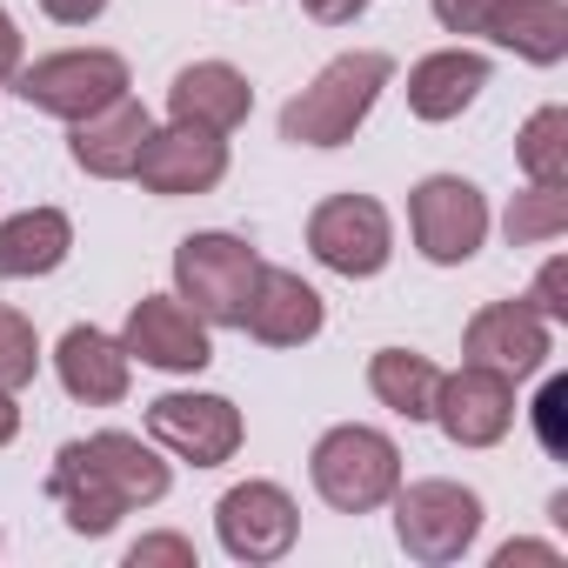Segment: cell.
I'll return each instance as SVG.
<instances>
[{
	"label": "cell",
	"mask_w": 568,
	"mask_h": 568,
	"mask_svg": "<svg viewBox=\"0 0 568 568\" xmlns=\"http://www.w3.org/2000/svg\"><path fill=\"white\" fill-rule=\"evenodd\" d=\"M174 281H181V302H194L207 328H241L247 295L261 281V254L234 234H187L174 247Z\"/></svg>",
	"instance_id": "cell-4"
},
{
	"label": "cell",
	"mask_w": 568,
	"mask_h": 568,
	"mask_svg": "<svg viewBox=\"0 0 568 568\" xmlns=\"http://www.w3.org/2000/svg\"><path fill=\"white\" fill-rule=\"evenodd\" d=\"M408 214H415V247H422L428 261H442V267L468 261V254L481 247V234H488V201H481V187L462 181V174L422 181L415 201H408Z\"/></svg>",
	"instance_id": "cell-8"
},
{
	"label": "cell",
	"mask_w": 568,
	"mask_h": 568,
	"mask_svg": "<svg viewBox=\"0 0 568 568\" xmlns=\"http://www.w3.org/2000/svg\"><path fill=\"white\" fill-rule=\"evenodd\" d=\"M481 88H488V61L468 54V48H448V54L415 61V74H408V108H415L422 121H455Z\"/></svg>",
	"instance_id": "cell-19"
},
{
	"label": "cell",
	"mask_w": 568,
	"mask_h": 568,
	"mask_svg": "<svg viewBox=\"0 0 568 568\" xmlns=\"http://www.w3.org/2000/svg\"><path fill=\"white\" fill-rule=\"evenodd\" d=\"M435 422L455 448H495L515 422V382L488 362H468L462 375H442L435 388Z\"/></svg>",
	"instance_id": "cell-9"
},
{
	"label": "cell",
	"mask_w": 568,
	"mask_h": 568,
	"mask_svg": "<svg viewBox=\"0 0 568 568\" xmlns=\"http://www.w3.org/2000/svg\"><path fill=\"white\" fill-rule=\"evenodd\" d=\"M368 388L382 395V408L408 415V422H428L435 415V388H442V368L428 355H408V348H382L368 362Z\"/></svg>",
	"instance_id": "cell-22"
},
{
	"label": "cell",
	"mask_w": 568,
	"mask_h": 568,
	"mask_svg": "<svg viewBox=\"0 0 568 568\" xmlns=\"http://www.w3.org/2000/svg\"><path fill=\"white\" fill-rule=\"evenodd\" d=\"M14 94L41 114L61 121H88L94 108H108L114 94H128V61L108 48H74V54H48L34 68L14 74Z\"/></svg>",
	"instance_id": "cell-6"
},
{
	"label": "cell",
	"mask_w": 568,
	"mask_h": 568,
	"mask_svg": "<svg viewBox=\"0 0 568 568\" xmlns=\"http://www.w3.org/2000/svg\"><path fill=\"white\" fill-rule=\"evenodd\" d=\"M74 247V227L61 207H28L14 221H0V274L8 281H34V274H54Z\"/></svg>",
	"instance_id": "cell-20"
},
{
	"label": "cell",
	"mask_w": 568,
	"mask_h": 568,
	"mask_svg": "<svg viewBox=\"0 0 568 568\" xmlns=\"http://www.w3.org/2000/svg\"><path fill=\"white\" fill-rule=\"evenodd\" d=\"M495 14H501V0H435V21L448 34H488Z\"/></svg>",
	"instance_id": "cell-27"
},
{
	"label": "cell",
	"mask_w": 568,
	"mask_h": 568,
	"mask_svg": "<svg viewBox=\"0 0 568 568\" xmlns=\"http://www.w3.org/2000/svg\"><path fill=\"white\" fill-rule=\"evenodd\" d=\"M148 134H154L148 108H141L134 94H114L108 108H94L88 121H74V161H81L88 174H101V181H121V174H134Z\"/></svg>",
	"instance_id": "cell-16"
},
{
	"label": "cell",
	"mask_w": 568,
	"mask_h": 568,
	"mask_svg": "<svg viewBox=\"0 0 568 568\" xmlns=\"http://www.w3.org/2000/svg\"><path fill=\"white\" fill-rule=\"evenodd\" d=\"M468 355L501 368L508 382L535 375L548 362V322L528 308V302H488L475 322H468Z\"/></svg>",
	"instance_id": "cell-15"
},
{
	"label": "cell",
	"mask_w": 568,
	"mask_h": 568,
	"mask_svg": "<svg viewBox=\"0 0 568 568\" xmlns=\"http://www.w3.org/2000/svg\"><path fill=\"white\" fill-rule=\"evenodd\" d=\"M302 8L315 14V21H328V28H342V21H355L368 0H302Z\"/></svg>",
	"instance_id": "cell-33"
},
{
	"label": "cell",
	"mask_w": 568,
	"mask_h": 568,
	"mask_svg": "<svg viewBox=\"0 0 568 568\" xmlns=\"http://www.w3.org/2000/svg\"><path fill=\"white\" fill-rule=\"evenodd\" d=\"M247 108H254V88H247L227 61H194V68H181L174 88H168V114L187 121V128L227 134V128L247 121Z\"/></svg>",
	"instance_id": "cell-17"
},
{
	"label": "cell",
	"mask_w": 568,
	"mask_h": 568,
	"mask_svg": "<svg viewBox=\"0 0 568 568\" xmlns=\"http://www.w3.org/2000/svg\"><path fill=\"white\" fill-rule=\"evenodd\" d=\"M54 368H61V388L88 408H108L128 395V348L101 328H68L54 348Z\"/></svg>",
	"instance_id": "cell-18"
},
{
	"label": "cell",
	"mask_w": 568,
	"mask_h": 568,
	"mask_svg": "<svg viewBox=\"0 0 568 568\" xmlns=\"http://www.w3.org/2000/svg\"><path fill=\"white\" fill-rule=\"evenodd\" d=\"M515 561H541V568H561V555H555V548H541V541H508V548L495 555V568H515Z\"/></svg>",
	"instance_id": "cell-30"
},
{
	"label": "cell",
	"mask_w": 568,
	"mask_h": 568,
	"mask_svg": "<svg viewBox=\"0 0 568 568\" xmlns=\"http://www.w3.org/2000/svg\"><path fill=\"white\" fill-rule=\"evenodd\" d=\"M121 348H128V362L141 355L148 368H168V375H194V368L214 362V348H207V322H201L187 302H174V295H148V302H134Z\"/></svg>",
	"instance_id": "cell-12"
},
{
	"label": "cell",
	"mask_w": 568,
	"mask_h": 568,
	"mask_svg": "<svg viewBox=\"0 0 568 568\" xmlns=\"http://www.w3.org/2000/svg\"><path fill=\"white\" fill-rule=\"evenodd\" d=\"M561 408H568V382H548L541 402H535V435L548 455H568V428H561Z\"/></svg>",
	"instance_id": "cell-26"
},
{
	"label": "cell",
	"mask_w": 568,
	"mask_h": 568,
	"mask_svg": "<svg viewBox=\"0 0 568 568\" xmlns=\"http://www.w3.org/2000/svg\"><path fill=\"white\" fill-rule=\"evenodd\" d=\"M308 247L322 267L348 274V281H368L388 267L395 254V234H388V207L375 194H335L308 214Z\"/></svg>",
	"instance_id": "cell-7"
},
{
	"label": "cell",
	"mask_w": 568,
	"mask_h": 568,
	"mask_svg": "<svg viewBox=\"0 0 568 568\" xmlns=\"http://www.w3.org/2000/svg\"><path fill=\"white\" fill-rule=\"evenodd\" d=\"M134 174H141L148 194H207V187L227 174V141H221L214 128H187V121H174V128L148 134Z\"/></svg>",
	"instance_id": "cell-13"
},
{
	"label": "cell",
	"mask_w": 568,
	"mask_h": 568,
	"mask_svg": "<svg viewBox=\"0 0 568 568\" xmlns=\"http://www.w3.org/2000/svg\"><path fill=\"white\" fill-rule=\"evenodd\" d=\"M154 561L194 568V541H181V535H148V541H134V548H128V568H154Z\"/></svg>",
	"instance_id": "cell-29"
},
{
	"label": "cell",
	"mask_w": 568,
	"mask_h": 568,
	"mask_svg": "<svg viewBox=\"0 0 568 568\" xmlns=\"http://www.w3.org/2000/svg\"><path fill=\"white\" fill-rule=\"evenodd\" d=\"M14 74H21V28L0 8V81H14Z\"/></svg>",
	"instance_id": "cell-31"
},
{
	"label": "cell",
	"mask_w": 568,
	"mask_h": 568,
	"mask_svg": "<svg viewBox=\"0 0 568 568\" xmlns=\"http://www.w3.org/2000/svg\"><path fill=\"white\" fill-rule=\"evenodd\" d=\"M315 488H322V501L328 508H342V515H368V508H382L395 488H402V448L382 435V428H328L322 442H315Z\"/></svg>",
	"instance_id": "cell-3"
},
{
	"label": "cell",
	"mask_w": 568,
	"mask_h": 568,
	"mask_svg": "<svg viewBox=\"0 0 568 568\" xmlns=\"http://www.w3.org/2000/svg\"><path fill=\"white\" fill-rule=\"evenodd\" d=\"M148 435L194 468H221L241 448V415L221 395H161L148 408Z\"/></svg>",
	"instance_id": "cell-10"
},
{
	"label": "cell",
	"mask_w": 568,
	"mask_h": 568,
	"mask_svg": "<svg viewBox=\"0 0 568 568\" xmlns=\"http://www.w3.org/2000/svg\"><path fill=\"white\" fill-rule=\"evenodd\" d=\"M388 501H395L402 548L428 568L468 555V541L481 535V495L462 488V481H415V488H395Z\"/></svg>",
	"instance_id": "cell-5"
},
{
	"label": "cell",
	"mask_w": 568,
	"mask_h": 568,
	"mask_svg": "<svg viewBox=\"0 0 568 568\" xmlns=\"http://www.w3.org/2000/svg\"><path fill=\"white\" fill-rule=\"evenodd\" d=\"M34 368H41V342H34V328H28V315L0 308V388H8V395L28 388Z\"/></svg>",
	"instance_id": "cell-25"
},
{
	"label": "cell",
	"mask_w": 568,
	"mask_h": 568,
	"mask_svg": "<svg viewBox=\"0 0 568 568\" xmlns=\"http://www.w3.org/2000/svg\"><path fill=\"white\" fill-rule=\"evenodd\" d=\"M14 428H21V408L8 402V388H0V442H14Z\"/></svg>",
	"instance_id": "cell-34"
},
{
	"label": "cell",
	"mask_w": 568,
	"mask_h": 568,
	"mask_svg": "<svg viewBox=\"0 0 568 568\" xmlns=\"http://www.w3.org/2000/svg\"><path fill=\"white\" fill-rule=\"evenodd\" d=\"M48 495L61 501V515H68L74 535H108L128 508H148V501L168 495V462L154 448H141L134 435L108 428V435L68 442L54 455Z\"/></svg>",
	"instance_id": "cell-1"
},
{
	"label": "cell",
	"mask_w": 568,
	"mask_h": 568,
	"mask_svg": "<svg viewBox=\"0 0 568 568\" xmlns=\"http://www.w3.org/2000/svg\"><path fill=\"white\" fill-rule=\"evenodd\" d=\"M561 227H568V181H535L528 194H515V207H508V241L515 247L555 241Z\"/></svg>",
	"instance_id": "cell-23"
},
{
	"label": "cell",
	"mask_w": 568,
	"mask_h": 568,
	"mask_svg": "<svg viewBox=\"0 0 568 568\" xmlns=\"http://www.w3.org/2000/svg\"><path fill=\"white\" fill-rule=\"evenodd\" d=\"M528 308H535L541 322H568V261H548V267H541Z\"/></svg>",
	"instance_id": "cell-28"
},
{
	"label": "cell",
	"mask_w": 568,
	"mask_h": 568,
	"mask_svg": "<svg viewBox=\"0 0 568 568\" xmlns=\"http://www.w3.org/2000/svg\"><path fill=\"white\" fill-rule=\"evenodd\" d=\"M241 328L254 342H267V348H302V342L322 335V295L308 288L302 274H288V267H261Z\"/></svg>",
	"instance_id": "cell-14"
},
{
	"label": "cell",
	"mask_w": 568,
	"mask_h": 568,
	"mask_svg": "<svg viewBox=\"0 0 568 568\" xmlns=\"http://www.w3.org/2000/svg\"><path fill=\"white\" fill-rule=\"evenodd\" d=\"M388 81H395V61H388V54H375V48L335 54V61L315 74V88H302L288 108H281V134L302 141V148H342V141L368 121V108L382 101Z\"/></svg>",
	"instance_id": "cell-2"
},
{
	"label": "cell",
	"mask_w": 568,
	"mask_h": 568,
	"mask_svg": "<svg viewBox=\"0 0 568 568\" xmlns=\"http://www.w3.org/2000/svg\"><path fill=\"white\" fill-rule=\"evenodd\" d=\"M515 154H521L528 181H568V114H561V108L528 114V128H521Z\"/></svg>",
	"instance_id": "cell-24"
},
{
	"label": "cell",
	"mask_w": 568,
	"mask_h": 568,
	"mask_svg": "<svg viewBox=\"0 0 568 568\" xmlns=\"http://www.w3.org/2000/svg\"><path fill=\"white\" fill-rule=\"evenodd\" d=\"M488 34L501 48H515L535 68H555L568 54V8L561 0H501V14L488 21Z\"/></svg>",
	"instance_id": "cell-21"
},
{
	"label": "cell",
	"mask_w": 568,
	"mask_h": 568,
	"mask_svg": "<svg viewBox=\"0 0 568 568\" xmlns=\"http://www.w3.org/2000/svg\"><path fill=\"white\" fill-rule=\"evenodd\" d=\"M295 501L281 495L274 481H241L221 495L214 508V528H221V548L234 561H274V555H288L295 548Z\"/></svg>",
	"instance_id": "cell-11"
},
{
	"label": "cell",
	"mask_w": 568,
	"mask_h": 568,
	"mask_svg": "<svg viewBox=\"0 0 568 568\" xmlns=\"http://www.w3.org/2000/svg\"><path fill=\"white\" fill-rule=\"evenodd\" d=\"M41 8H48L61 28H81V21H94V14L108 8V0H41Z\"/></svg>",
	"instance_id": "cell-32"
}]
</instances>
